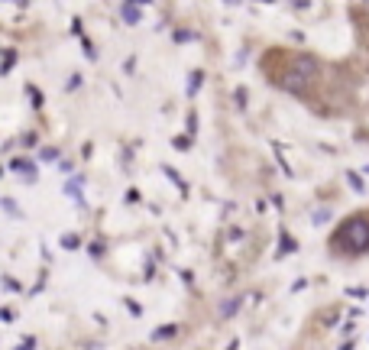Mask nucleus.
<instances>
[{"label":"nucleus","mask_w":369,"mask_h":350,"mask_svg":"<svg viewBox=\"0 0 369 350\" xmlns=\"http://www.w3.org/2000/svg\"><path fill=\"white\" fill-rule=\"evenodd\" d=\"M236 104H240V107H246V91H243V88L236 91Z\"/></svg>","instance_id":"412c9836"},{"label":"nucleus","mask_w":369,"mask_h":350,"mask_svg":"<svg viewBox=\"0 0 369 350\" xmlns=\"http://www.w3.org/2000/svg\"><path fill=\"white\" fill-rule=\"evenodd\" d=\"M10 4H26V0H10Z\"/></svg>","instance_id":"5701e85b"},{"label":"nucleus","mask_w":369,"mask_h":350,"mask_svg":"<svg viewBox=\"0 0 369 350\" xmlns=\"http://www.w3.org/2000/svg\"><path fill=\"white\" fill-rule=\"evenodd\" d=\"M126 201H130V204H136V201H140V191L130 188V191H126Z\"/></svg>","instance_id":"6ab92c4d"},{"label":"nucleus","mask_w":369,"mask_h":350,"mask_svg":"<svg viewBox=\"0 0 369 350\" xmlns=\"http://www.w3.org/2000/svg\"><path fill=\"white\" fill-rule=\"evenodd\" d=\"M65 195H72L74 204H84V195H81V178H74V182L65 185Z\"/></svg>","instance_id":"39448f33"},{"label":"nucleus","mask_w":369,"mask_h":350,"mask_svg":"<svg viewBox=\"0 0 369 350\" xmlns=\"http://www.w3.org/2000/svg\"><path fill=\"white\" fill-rule=\"evenodd\" d=\"M120 13H123V23H126V26H136V23L142 20V13H140V4H136V0H126Z\"/></svg>","instance_id":"7ed1b4c3"},{"label":"nucleus","mask_w":369,"mask_h":350,"mask_svg":"<svg viewBox=\"0 0 369 350\" xmlns=\"http://www.w3.org/2000/svg\"><path fill=\"white\" fill-rule=\"evenodd\" d=\"M337 240L346 246V250H353V253L369 250V221H363V217H353V221H346Z\"/></svg>","instance_id":"f257e3e1"},{"label":"nucleus","mask_w":369,"mask_h":350,"mask_svg":"<svg viewBox=\"0 0 369 350\" xmlns=\"http://www.w3.org/2000/svg\"><path fill=\"white\" fill-rule=\"evenodd\" d=\"M191 39H194V33H175V43H191Z\"/></svg>","instance_id":"dca6fc26"},{"label":"nucleus","mask_w":369,"mask_h":350,"mask_svg":"<svg viewBox=\"0 0 369 350\" xmlns=\"http://www.w3.org/2000/svg\"><path fill=\"white\" fill-rule=\"evenodd\" d=\"M13 68V52H4V68H0V75H6Z\"/></svg>","instance_id":"ddd939ff"},{"label":"nucleus","mask_w":369,"mask_h":350,"mask_svg":"<svg viewBox=\"0 0 369 350\" xmlns=\"http://www.w3.org/2000/svg\"><path fill=\"white\" fill-rule=\"evenodd\" d=\"M266 4H272V0H266Z\"/></svg>","instance_id":"b1692460"},{"label":"nucleus","mask_w":369,"mask_h":350,"mask_svg":"<svg viewBox=\"0 0 369 350\" xmlns=\"http://www.w3.org/2000/svg\"><path fill=\"white\" fill-rule=\"evenodd\" d=\"M292 250H295V240H292L288 233H282V250L278 253H292Z\"/></svg>","instance_id":"9b49d317"},{"label":"nucleus","mask_w":369,"mask_h":350,"mask_svg":"<svg viewBox=\"0 0 369 350\" xmlns=\"http://www.w3.org/2000/svg\"><path fill=\"white\" fill-rule=\"evenodd\" d=\"M4 208H6V211H10V214H13V217H16V214H20V211H16V208H13V201H10V198H4Z\"/></svg>","instance_id":"aec40b11"},{"label":"nucleus","mask_w":369,"mask_h":350,"mask_svg":"<svg viewBox=\"0 0 369 350\" xmlns=\"http://www.w3.org/2000/svg\"><path fill=\"white\" fill-rule=\"evenodd\" d=\"M236 308H240V298H227V301L220 305V314H224V318H234Z\"/></svg>","instance_id":"423d86ee"},{"label":"nucleus","mask_w":369,"mask_h":350,"mask_svg":"<svg viewBox=\"0 0 369 350\" xmlns=\"http://www.w3.org/2000/svg\"><path fill=\"white\" fill-rule=\"evenodd\" d=\"M136 4H140V7H142V4H152V0H136Z\"/></svg>","instance_id":"4be33fe9"},{"label":"nucleus","mask_w":369,"mask_h":350,"mask_svg":"<svg viewBox=\"0 0 369 350\" xmlns=\"http://www.w3.org/2000/svg\"><path fill=\"white\" fill-rule=\"evenodd\" d=\"M78 246H81L78 233H65V237H62V250H78Z\"/></svg>","instance_id":"0eeeda50"},{"label":"nucleus","mask_w":369,"mask_h":350,"mask_svg":"<svg viewBox=\"0 0 369 350\" xmlns=\"http://www.w3.org/2000/svg\"><path fill=\"white\" fill-rule=\"evenodd\" d=\"M346 178H350V185H353V188H356V191H363V178H360L356 172H350Z\"/></svg>","instance_id":"4468645a"},{"label":"nucleus","mask_w":369,"mask_h":350,"mask_svg":"<svg viewBox=\"0 0 369 350\" xmlns=\"http://www.w3.org/2000/svg\"><path fill=\"white\" fill-rule=\"evenodd\" d=\"M311 75H314V59H298L295 65L282 75V88H288V91H304Z\"/></svg>","instance_id":"f03ea898"},{"label":"nucleus","mask_w":369,"mask_h":350,"mask_svg":"<svg viewBox=\"0 0 369 350\" xmlns=\"http://www.w3.org/2000/svg\"><path fill=\"white\" fill-rule=\"evenodd\" d=\"M26 91H30V94H32V104H36V107H42V94H39V91H36V88H32V85H30V88H26Z\"/></svg>","instance_id":"2eb2a0df"},{"label":"nucleus","mask_w":369,"mask_h":350,"mask_svg":"<svg viewBox=\"0 0 369 350\" xmlns=\"http://www.w3.org/2000/svg\"><path fill=\"white\" fill-rule=\"evenodd\" d=\"M78 85H81V78H78V75H72V78H68V85H65V88H68V91H74V88H78Z\"/></svg>","instance_id":"a211bd4d"},{"label":"nucleus","mask_w":369,"mask_h":350,"mask_svg":"<svg viewBox=\"0 0 369 350\" xmlns=\"http://www.w3.org/2000/svg\"><path fill=\"white\" fill-rule=\"evenodd\" d=\"M88 253H91L94 259H98V256H104V243H100V240H94V243L88 246Z\"/></svg>","instance_id":"9d476101"},{"label":"nucleus","mask_w":369,"mask_h":350,"mask_svg":"<svg viewBox=\"0 0 369 350\" xmlns=\"http://www.w3.org/2000/svg\"><path fill=\"white\" fill-rule=\"evenodd\" d=\"M201 81H204V75H201V72H194V75H191V81H188V98H194V94H198Z\"/></svg>","instance_id":"6e6552de"},{"label":"nucleus","mask_w":369,"mask_h":350,"mask_svg":"<svg viewBox=\"0 0 369 350\" xmlns=\"http://www.w3.org/2000/svg\"><path fill=\"white\" fill-rule=\"evenodd\" d=\"M188 143H191V136H175L172 146H175V149H188Z\"/></svg>","instance_id":"f8f14e48"},{"label":"nucleus","mask_w":369,"mask_h":350,"mask_svg":"<svg viewBox=\"0 0 369 350\" xmlns=\"http://www.w3.org/2000/svg\"><path fill=\"white\" fill-rule=\"evenodd\" d=\"M172 334H178V327H175V324H162L159 331H156V337H172Z\"/></svg>","instance_id":"1a4fd4ad"},{"label":"nucleus","mask_w":369,"mask_h":350,"mask_svg":"<svg viewBox=\"0 0 369 350\" xmlns=\"http://www.w3.org/2000/svg\"><path fill=\"white\" fill-rule=\"evenodd\" d=\"M13 172L26 175V178H30V182H32V178H36V166H32L30 159H20V156H16V159H13Z\"/></svg>","instance_id":"20e7f679"},{"label":"nucleus","mask_w":369,"mask_h":350,"mask_svg":"<svg viewBox=\"0 0 369 350\" xmlns=\"http://www.w3.org/2000/svg\"><path fill=\"white\" fill-rule=\"evenodd\" d=\"M327 217H330V211H327V208L324 211H314V224H324Z\"/></svg>","instance_id":"f3484780"}]
</instances>
